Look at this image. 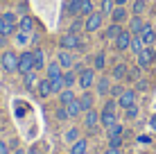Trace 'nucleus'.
<instances>
[{"mask_svg":"<svg viewBox=\"0 0 156 154\" xmlns=\"http://www.w3.org/2000/svg\"><path fill=\"white\" fill-rule=\"evenodd\" d=\"M122 32V27H120V23H113L111 27H106V39H113L115 41V36Z\"/></svg>","mask_w":156,"mask_h":154,"instance_id":"cd10ccee","label":"nucleus"},{"mask_svg":"<svg viewBox=\"0 0 156 154\" xmlns=\"http://www.w3.org/2000/svg\"><path fill=\"white\" fill-rule=\"evenodd\" d=\"M118 104H120L122 109H127V107H131V104H136V91H131V88L122 91L120 98H118Z\"/></svg>","mask_w":156,"mask_h":154,"instance_id":"0eeeda50","label":"nucleus"},{"mask_svg":"<svg viewBox=\"0 0 156 154\" xmlns=\"http://www.w3.org/2000/svg\"><path fill=\"white\" fill-rule=\"evenodd\" d=\"M149 127H152V129H156V116H152V120H149Z\"/></svg>","mask_w":156,"mask_h":154,"instance_id":"09e8293b","label":"nucleus"},{"mask_svg":"<svg viewBox=\"0 0 156 154\" xmlns=\"http://www.w3.org/2000/svg\"><path fill=\"white\" fill-rule=\"evenodd\" d=\"M57 118H59V120H68V118H70V113H68V109L63 107V104L57 109Z\"/></svg>","mask_w":156,"mask_h":154,"instance_id":"4c0bfd02","label":"nucleus"},{"mask_svg":"<svg viewBox=\"0 0 156 154\" xmlns=\"http://www.w3.org/2000/svg\"><path fill=\"white\" fill-rule=\"evenodd\" d=\"M36 88H39L41 98H50V95H52V82H50V79H39V86H36Z\"/></svg>","mask_w":156,"mask_h":154,"instance_id":"ddd939ff","label":"nucleus"},{"mask_svg":"<svg viewBox=\"0 0 156 154\" xmlns=\"http://www.w3.org/2000/svg\"><path fill=\"white\" fill-rule=\"evenodd\" d=\"M0 66H2L7 73H16V70H18V57H16V52L5 50L2 57H0Z\"/></svg>","mask_w":156,"mask_h":154,"instance_id":"f257e3e1","label":"nucleus"},{"mask_svg":"<svg viewBox=\"0 0 156 154\" xmlns=\"http://www.w3.org/2000/svg\"><path fill=\"white\" fill-rule=\"evenodd\" d=\"M111 16H113V23H122V20L127 18V9L125 7H115L113 12H111Z\"/></svg>","mask_w":156,"mask_h":154,"instance_id":"393cba45","label":"nucleus"},{"mask_svg":"<svg viewBox=\"0 0 156 154\" xmlns=\"http://www.w3.org/2000/svg\"><path fill=\"white\" fill-rule=\"evenodd\" d=\"M95 68H98V70H102V68H104V55H102V52L95 57Z\"/></svg>","mask_w":156,"mask_h":154,"instance_id":"a19ab883","label":"nucleus"},{"mask_svg":"<svg viewBox=\"0 0 156 154\" xmlns=\"http://www.w3.org/2000/svg\"><path fill=\"white\" fill-rule=\"evenodd\" d=\"M113 2L118 5V7H125V2H127V0H113Z\"/></svg>","mask_w":156,"mask_h":154,"instance_id":"8fccbe9b","label":"nucleus"},{"mask_svg":"<svg viewBox=\"0 0 156 154\" xmlns=\"http://www.w3.org/2000/svg\"><path fill=\"white\" fill-rule=\"evenodd\" d=\"M18 27H20V32L30 34V32L34 30V20H32L30 16H23V18H20V23H18Z\"/></svg>","mask_w":156,"mask_h":154,"instance_id":"4be33fe9","label":"nucleus"},{"mask_svg":"<svg viewBox=\"0 0 156 154\" xmlns=\"http://www.w3.org/2000/svg\"><path fill=\"white\" fill-rule=\"evenodd\" d=\"M104 154H120V150H115V147H109V150H106Z\"/></svg>","mask_w":156,"mask_h":154,"instance_id":"de8ad7c7","label":"nucleus"},{"mask_svg":"<svg viewBox=\"0 0 156 154\" xmlns=\"http://www.w3.org/2000/svg\"><path fill=\"white\" fill-rule=\"evenodd\" d=\"M84 154H88V152H84Z\"/></svg>","mask_w":156,"mask_h":154,"instance_id":"864d4df0","label":"nucleus"},{"mask_svg":"<svg viewBox=\"0 0 156 154\" xmlns=\"http://www.w3.org/2000/svg\"><path fill=\"white\" fill-rule=\"evenodd\" d=\"M100 25H102V14H90V16H86L84 30L86 32H95V30H100Z\"/></svg>","mask_w":156,"mask_h":154,"instance_id":"6e6552de","label":"nucleus"},{"mask_svg":"<svg viewBox=\"0 0 156 154\" xmlns=\"http://www.w3.org/2000/svg\"><path fill=\"white\" fill-rule=\"evenodd\" d=\"M143 48H145V43H143L140 34H131V43H129V50H131V52H136V55H138V52H140Z\"/></svg>","mask_w":156,"mask_h":154,"instance_id":"a211bd4d","label":"nucleus"},{"mask_svg":"<svg viewBox=\"0 0 156 154\" xmlns=\"http://www.w3.org/2000/svg\"><path fill=\"white\" fill-rule=\"evenodd\" d=\"M106 131H109V138H111V136H122V134H125V129H122V125H113V127H109V129H106Z\"/></svg>","mask_w":156,"mask_h":154,"instance_id":"72a5a7b5","label":"nucleus"},{"mask_svg":"<svg viewBox=\"0 0 156 154\" xmlns=\"http://www.w3.org/2000/svg\"><path fill=\"white\" fill-rule=\"evenodd\" d=\"M14 154H27V152H25V150H18V147H16V152Z\"/></svg>","mask_w":156,"mask_h":154,"instance_id":"3c124183","label":"nucleus"},{"mask_svg":"<svg viewBox=\"0 0 156 154\" xmlns=\"http://www.w3.org/2000/svg\"><path fill=\"white\" fill-rule=\"evenodd\" d=\"M23 82H25V88L27 91H34L36 86H39V77H36V70H30L23 75Z\"/></svg>","mask_w":156,"mask_h":154,"instance_id":"f8f14e48","label":"nucleus"},{"mask_svg":"<svg viewBox=\"0 0 156 154\" xmlns=\"http://www.w3.org/2000/svg\"><path fill=\"white\" fill-rule=\"evenodd\" d=\"M145 7H147V5H145V0H136V2H133V16H143Z\"/></svg>","mask_w":156,"mask_h":154,"instance_id":"7c9ffc66","label":"nucleus"},{"mask_svg":"<svg viewBox=\"0 0 156 154\" xmlns=\"http://www.w3.org/2000/svg\"><path fill=\"white\" fill-rule=\"evenodd\" d=\"M127 73H129V70H127V66H125V63H118V66L113 68V77H115V79L127 77Z\"/></svg>","mask_w":156,"mask_h":154,"instance_id":"c85d7f7f","label":"nucleus"},{"mask_svg":"<svg viewBox=\"0 0 156 154\" xmlns=\"http://www.w3.org/2000/svg\"><path fill=\"white\" fill-rule=\"evenodd\" d=\"M27 154H36V150H30V152H27Z\"/></svg>","mask_w":156,"mask_h":154,"instance_id":"603ef678","label":"nucleus"},{"mask_svg":"<svg viewBox=\"0 0 156 154\" xmlns=\"http://www.w3.org/2000/svg\"><path fill=\"white\" fill-rule=\"evenodd\" d=\"M75 100V93H73V88H63L61 93H59V102L63 104V107H66V104H70Z\"/></svg>","mask_w":156,"mask_h":154,"instance_id":"aec40b11","label":"nucleus"},{"mask_svg":"<svg viewBox=\"0 0 156 154\" xmlns=\"http://www.w3.org/2000/svg\"><path fill=\"white\" fill-rule=\"evenodd\" d=\"M129 43H131V32H127V30H122L120 34L115 36V50H120V52H125L129 50Z\"/></svg>","mask_w":156,"mask_h":154,"instance_id":"39448f33","label":"nucleus"},{"mask_svg":"<svg viewBox=\"0 0 156 154\" xmlns=\"http://www.w3.org/2000/svg\"><path fill=\"white\" fill-rule=\"evenodd\" d=\"M136 116H138V104H131V107H127V109H125V118L133 120Z\"/></svg>","mask_w":156,"mask_h":154,"instance_id":"473e14b6","label":"nucleus"},{"mask_svg":"<svg viewBox=\"0 0 156 154\" xmlns=\"http://www.w3.org/2000/svg\"><path fill=\"white\" fill-rule=\"evenodd\" d=\"M136 57H138V68H147V66H152V61L156 59V50H152V45H145Z\"/></svg>","mask_w":156,"mask_h":154,"instance_id":"f03ea898","label":"nucleus"},{"mask_svg":"<svg viewBox=\"0 0 156 154\" xmlns=\"http://www.w3.org/2000/svg\"><path fill=\"white\" fill-rule=\"evenodd\" d=\"M68 12H70V16H75V18H77V16H79V0H70Z\"/></svg>","mask_w":156,"mask_h":154,"instance_id":"c9c22d12","label":"nucleus"},{"mask_svg":"<svg viewBox=\"0 0 156 154\" xmlns=\"http://www.w3.org/2000/svg\"><path fill=\"white\" fill-rule=\"evenodd\" d=\"M66 141H68V143L79 141V129H75V127H73V129H68V131H66Z\"/></svg>","mask_w":156,"mask_h":154,"instance_id":"f704fd0d","label":"nucleus"},{"mask_svg":"<svg viewBox=\"0 0 156 154\" xmlns=\"http://www.w3.org/2000/svg\"><path fill=\"white\" fill-rule=\"evenodd\" d=\"M32 55H34V70L43 68V61H45V59H43V50H41V48H36V50L32 52Z\"/></svg>","mask_w":156,"mask_h":154,"instance_id":"bb28decb","label":"nucleus"},{"mask_svg":"<svg viewBox=\"0 0 156 154\" xmlns=\"http://www.w3.org/2000/svg\"><path fill=\"white\" fill-rule=\"evenodd\" d=\"M111 91V82H109V77H100L98 79V93L100 95H106Z\"/></svg>","mask_w":156,"mask_h":154,"instance_id":"5701e85b","label":"nucleus"},{"mask_svg":"<svg viewBox=\"0 0 156 154\" xmlns=\"http://www.w3.org/2000/svg\"><path fill=\"white\" fill-rule=\"evenodd\" d=\"M73 84H75V75H73L70 70H66V73H63V86H66V88H73Z\"/></svg>","mask_w":156,"mask_h":154,"instance_id":"2f4dec72","label":"nucleus"},{"mask_svg":"<svg viewBox=\"0 0 156 154\" xmlns=\"http://www.w3.org/2000/svg\"><path fill=\"white\" fill-rule=\"evenodd\" d=\"M93 14V2L90 0H79V16H90Z\"/></svg>","mask_w":156,"mask_h":154,"instance_id":"b1692460","label":"nucleus"},{"mask_svg":"<svg viewBox=\"0 0 156 154\" xmlns=\"http://www.w3.org/2000/svg\"><path fill=\"white\" fill-rule=\"evenodd\" d=\"M63 73H61V63L59 61H52L50 66H48V79H59Z\"/></svg>","mask_w":156,"mask_h":154,"instance_id":"4468645a","label":"nucleus"},{"mask_svg":"<svg viewBox=\"0 0 156 154\" xmlns=\"http://www.w3.org/2000/svg\"><path fill=\"white\" fill-rule=\"evenodd\" d=\"M113 0H102V14H111L113 12Z\"/></svg>","mask_w":156,"mask_h":154,"instance_id":"e433bc0d","label":"nucleus"},{"mask_svg":"<svg viewBox=\"0 0 156 154\" xmlns=\"http://www.w3.org/2000/svg\"><path fill=\"white\" fill-rule=\"evenodd\" d=\"M154 30H156V27H154Z\"/></svg>","mask_w":156,"mask_h":154,"instance_id":"5fc2aeb1","label":"nucleus"},{"mask_svg":"<svg viewBox=\"0 0 156 154\" xmlns=\"http://www.w3.org/2000/svg\"><path fill=\"white\" fill-rule=\"evenodd\" d=\"M109 93H113V95H118L120 98V93H122V86H111V91Z\"/></svg>","mask_w":156,"mask_h":154,"instance_id":"a18cd8bd","label":"nucleus"},{"mask_svg":"<svg viewBox=\"0 0 156 154\" xmlns=\"http://www.w3.org/2000/svg\"><path fill=\"white\" fill-rule=\"evenodd\" d=\"M2 18L7 20V23H12V25H16V14H14V12H7V14H2Z\"/></svg>","mask_w":156,"mask_h":154,"instance_id":"79ce46f5","label":"nucleus"},{"mask_svg":"<svg viewBox=\"0 0 156 154\" xmlns=\"http://www.w3.org/2000/svg\"><path fill=\"white\" fill-rule=\"evenodd\" d=\"M140 39H143L145 45H152L154 41H156V30L152 27V25L145 23V27H143V32H140Z\"/></svg>","mask_w":156,"mask_h":154,"instance_id":"9b49d317","label":"nucleus"},{"mask_svg":"<svg viewBox=\"0 0 156 154\" xmlns=\"http://www.w3.org/2000/svg\"><path fill=\"white\" fill-rule=\"evenodd\" d=\"M30 70H34V55L32 52H23V55H18V73L25 75Z\"/></svg>","mask_w":156,"mask_h":154,"instance_id":"20e7f679","label":"nucleus"},{"mask_svg":"<svg viewBox=\"0 0 156 154\" xmlns=\"http://www.w3.org/2000/svg\"><path fill=\"white\" fill-rule=\"evenodd\" d=\"M115 104H118V102H113V100H106L104 109H106V111H115Z\"/></svg>","mask_w":156,"mask_h":154,"instance_id":"37998d69","label":"nucleus"},{"mask_svg":"<svg viewBox=\"0 0 156 154\" xmlns=\"http://www.w3.org/2000/svg\"><path fill=\"white\" fill-rule=\"evenodd\" d=\"M0 154H9V145L5 141H0Z\"/></svg>","mask_w":156,"mask_h":154,"instance_id":"c03bdc74","label":"nucleus"},{"mask_svg":"<svg viewBox=\"0 0 156 154\" xmlns=\"http://www.w3.org/2000/svg\"><path fill=\"white\" fill-rule=\"evenodd\" d=\"M66 109H68V113H70V118H77V116H79V113H82V111H84L77 98H75V100H73L70 104H66Z\"/></svg>","mask_w":156,"mask_h":154,"instance_id":"6ab92c4d","label":"nucleus"},{"mask_svg":"<svg viewBox=\"0 0 156 154\" xmlns=\"http://www.w3.org/2000/svg\"><path fill=\"white\" fill-rule=\"evenodd\" d=\"M98 123H100V116L95 113L93 109H88V111H86V118H84V127H86L88 131H95Z\"/></svg>","mask_w":156,"mask_h":154,"instance_id":"9d476101","label":"nucleus"},{"mask_svg":"<svg viewBox=\"0 0 156 154\" xmlns=\"http://www.w3.org/2000/svg\"><path fill=\"white\" fill-rule=\"evenodd\" d=\"M147 88H149L147 79H138V82H136V91H147Z\"/></svg>","mask_w":156,"mask_h":154,"instance_id":"ea45409f","label":"nucleus"},{"mask_svg":"<svg viewBox=\"0 0 156 154\" xmlns=\"http://www.w3.org/2000/svg\"><path fill=\"white\" fill-rule=\"evenodd\" d=\"M95 82V73L90 70V68H84L82 73H79V86L84 88V91H88V86H93Z\"/></svg>","mask_w":156,"mask_h":154,"instance_id":"423d86ee","label":"nucleus"},{"mask_svg":"<svg viewBox=\"0 0 156 154\" xmlns=\"http://www.w3.org/2000/svg\"><path fill=\"white\" fill-rule=\"evenodd\" d=\"M84 152H88V143H86L84 138L75 141L73 145H70V154H84Z\"/></svg>","mask_w":156,"mask_h":154,"instance_id":"dca6fc26","label":"nucleus"},{"mask_svg":"<svg viewBox=\"0 0 156 154\" xmlns=\"http://www.w3.org/2000/svg\"><path fill=\"white\" fill-rule=\"evenodd\" d=\"M77 100H79V104H82V109H84V111H88V109H93V95H90L88 91H84V93H82V95H79V98H77Z\"/></svg>","mask_w":156,"mask_h":154,"instance_id":"f3484780","label":"nucleus"},{"mask_svg":"<svg viewBox=\"0 0 156 154\" xmlns=\"http://www.w3.org/2000/svg\"><path fill=\"white\" fill-rule=\"evenodd\" d=\"M59 63H61V68H68V70H70V66H73V57L68 55L66 50H61V55H59Z\"/></svg>","mask_w":156,"mask_h":154,"instance_id":"a878e982","label":"nucleus"},{"mask_svg":"<svg viewBox=\"0 0 156 154\" xmlns=\"http://www.w3.org/2000/svg\"><path fill=\"white\" fill-rule=\"evenodd\" d=\"M12 32H16V25H12V23H7V20L0 16V36H9Z\"/></svg>","mask_w":156,"mask_h":154,"instance_id":"412c9836","label":"nucleus"},{"mask_svg":"<svg viewBox=\"0 0 156 154\" xmlns=\"http://www.w3.org/2000/svg\"><path fill=\"white\" fill-rule=\"evenodd\" d=\"M79 27H82V23H79V20H75L73 27H70V32H75V34H77V30H79Z\"/></svg>","mask_w":156,"mask_h":154,"instance_id":"49530a36","label":"nucleus"},{"mask_svg":"<svg viewBox=\"0 0 156 154\" xmlns=\"http://www.w3.org/2000/svg\"><path fill=\"white\" fill-rule=\"evenodd\" d=\"M50 82H52V93H61L63 88H66V86H63V75L59 79H50Z\"/></svg>","mask_w":156,"mask_h":154,"instance_id":"c756f323","label":"nucleus"},{"mask_svg":"<svg viewBox=\"0 0 156 154\" xmlns=\"http://www.w3.org/2000/svg\"><path fill=\"white\" fill-rule=\"evenodd\" d=\"M120 145H122V136H111V138H109V147L120 150Z\"/></svg>","mask_w":156,"mask_h":154,"instance_id":"58836bf2","label":"nucleus"},{"mask_svg":"<svg viewBox=\"0 0 156 154\" xmlns=\"http://www.w3.org/2000/svg\"><path fill=\"white\" fill-rule=\"evenodd\" d=\"M59 45H61V50H79L82 41L77 39V34H75V32H68V34H63V36H61Z\"/></svg>","mask_w":156,"mask_h":154,"instance_id":"7ed1b4c3","label":"nucleus"},{"mask_svg":"<svg viewBox=\"0 0 156 154\" xmlns=\"http://www.w3.org/2000/svg\"><path fill=\"white\" fill-rule=\"evenodd\" d=\"M143 27H145L143 18H140V16H133V18H131V23H129V32H131V34H140Z\"/></svg>","mask_w":156,"mask_h":154,"instance_id":"2eb2a0df","label":"nucleus"},{"mask_svg":"<svg viewBox=\"0 0 156 154\" xmlns=\"http://www.w3.org/2000/svg\"><path fill=\"white\" fill-rule=\"evenodd\" d=\"M100 123L104 129H109V127H113L118 123V118H115V111H106V109H102V113H100Z\"/></svg>","mask_w":156,"mask_h":154,"instance_id":"1a4fd4ad","label":"nucleus"}]
</instances>
